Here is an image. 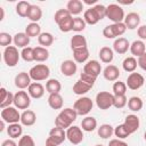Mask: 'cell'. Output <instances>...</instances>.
I'll list each match as a JSON object with an SVG mask.
<instances>
[{
	"label": "cell",
	"mask_w": 146,
	"mask_h": 146,
	"mask_svg": "<svg viewBox=\"0 0 146 146\" xmlns=\"http://www.w3.org/2000/svg\"><path fill=\"white\" fill-rule=\"evenodd\" d=\"M46 146H47V145H46Z\"/></svg>",
	"instance_id": "63"
},
{
	"label": "cell",
	"mask_w": 146,
	"mask_h": 146,
	"mask_svg": "<svg viewBox=\"0 0 146 146\" xmlns=\"http://www.w3.org/2000/svg\"><path fill=\"white\" fill-rule=\"evenodd\" d=\"M137 34L140 38V40H146V25H140L137 30Z\"/></svg>",
	"instance_id": "54"
},
{
	"label": "cell",
	"mask_w": 146,
	"mask_h": 146,
	"mask_svg": "<svg viewBox=\"0 0 146 146\" xmlns=\"http://www.w3.org/2000/svg\"><path fill=\"white\" fill-rule=\"evenodd\" d=\"M83 130L78 125H71L66 129V138L73 145H79L83 140Z\"/></svg>",
	"instance_id": "12"
},
{
	"label": "cell",
	"mask_w": 146,
	"mask_h": 146,
	"mask_svg": "<svg viewBox=\"0 0 146 146\" xmlns=\"http://www.w3.org/2000/svg\"><path fill=\"white\" fill-rule=\"evenodd\" d=\"M21 54L18 52L17 47L15 46H9L7 48H5L3 50V62L6 63V65L8 67H14L18 64Z\"/></svg>",
	"instance_id": "7"
},
{
	"label": "cell",
	"mask_w": 146,
	"mask_h": 146,
	"mask_svg": "<svg viewBox=\"0 0 146 146\" xmlns=\"http://www.w3.org/2000/svg\"><path fill=\"white\" fill-rule=\"evenodd\" d=\"M76 71H78V65L74 60L67 59L60 64V72L65 76H72L76 73Z\"/></svg>",
	"instance_id": "17"
},
{
	"label": "cell",
	"mask_w": 146,
	"mask_h": 146,
	"mask_svg": "<svg viewBox=\"0 0 146 146\" xmlns=\"http://www.w3.org/2000/svg\"><path fill=\"white\" fill-rule=\"evenodd\" d=\"M83 72L97 78L102 72V65H100V63L98 60H95V59L88 60L86 63V65L83 66Z\"/></svg>",
	"instance_id": "16"
},
{
	"label": "cell",
	"mask_w": 146,
	"mask_h": 146,
	"mask_svg": "<svg viewBox=\"0 0 146 146\" xmlns=\"http://www.w3.org/2000/svg\"><path fill=\"white\" fill-rule=\"evenodd\" d=\"M108 146H128V144H127L125 141H123V140L116 138V139H112V140H110Z\"/></svg>",
	"instance_id": "55"
},
{
	"label": "cell",
	"mask_w": 146,
	"mask_h": 146,
	"mask_svg": "<svg viewBox=\"0 0 146 146\" xmlns=\"http://www.w3.org/2000/svg\"><path fill=\"white\" fill-rule=\"evenodd\" d=\"M80 79H81L82 81H84L86 83H88V84H90V86L94 87V84H95L97 78H95V76H92V75H90V74H88V73L82 72V73L80 74Z\"/></svg>",
	"instance_id": "51"
},
{
	"label": "cell",
	"mask_w": 146,
	"mask_h": 146,
	"mask_svg": "<svg viewBox=\"0 0 146 146\" xmlns=\"http://www.w3.org/2000/svg\"><path fill=\"white\" fill-rule=\"evenodd\" d=\"M7 133L11 139H16V138H21L22 133H23V127L19 123H11L8 125L7 128Z\"/></svg>",
	"instance_id": "32"
},
{
	"label": "cell",
	"mask_w": 146,
	"mask_h": 146,
	"mask_svg": "<svg viewBox=\"0 0 146 146\" xmlns=\"http://www.w3.org/2000/svg\"><path fill=\"white\" fill-rule=\"evenodd\" d=\"M66 9L68 10V13L73 16V15H79L80 13H82L83 9V2L80 0H70L66 5Z\"/></svg>",
	"instance_id": "29"
},
{
	"label": "cell",
	"mask_w": 146,
	"mask_h": 146,
	"mask_svg": "<svg viewBox=\"0 0 146 146\" xmlns=\"http://www.w3.org/2000/svg\"><path fill=\"white\" fill-rule=\"evenodd\" d=\"M83 2H84V3H87V5H92V3H96V2H97V0H84Z\"/></svg>",
	"instance_id": "58"
},
{
	"label": "cell",
	"mask_w": 146,
	"mask_h": 146,
	"mask_svg": "<svg viewBox=\"0 0 146 146\" xmlns=\"http://www.w3.org/2000/svg\"><path fill=\"white\" fill-rule=\"evenodd\" d=\"M0 94H1V97H0V103H1V102H3V100L6 99V97L8 96L9 91H8L6 88H3V87H2V88L0 89Z\"/></svg>",
	"instance_id": "57"
},
{
	"label": "cell",
	"mask_w": 146,
	"mask_h": 146,
	"mask_svg": "<svg viewBox=\"0 0 146 146\" xmlns=\"http://www.w3.org/2000/svg\"><path fill=\"white\" fill-rule=\"evenodd\" d=\"M114 135L117 137V139H124V138H128L130 136L129 131L127 130V128L124 127V124H119L117 127L114 128Z\"/></svg>",
	"instance_id": "44"
},
{
	"label": "cell",
	"mask_w": 146,
	"mask_h": 146,
	"mask_svg": "<svg viewBox=\"0 0 146 146\" xmlns=\"http://www.w3.org/2000/svg\"><path fill=\"white\" fill-rule=\"evenodd\" d=\"M14 105L18 110H27L31 105V97L29 92L24 90H19L16 94H14Z\"/></svg>",
	"instance_id": "11"
},
{
	"label": "cell",
	"mask_w": 146,
	"mask_h": 146,
	"mask_svg": "<svg viewBox=\"0 0 146 146\" xmlns=\"http://www.w3.org/2000/svg\"><path fill=\"white\" fill-rule=\"evenodd\" d=\"M106 17L113 23H122L124 21V10L117 3H111L106 7Z\"/></svg>",
	"instance_id": "5"
},
{
	"label": "cell",
	"mask_w": 146,
	"mask_h": 146,
	"mask_svg": "<svg viewBox=\"0 0 146 146\" xmlns=\"http://www.w3.org/2000/svg\"><path fill=\"white\" fill-rule=\"evenodd\" d=\"M81 128H82L83 131L91 132L97 128V120L92 116H86L81 121Z\"/></svg>",
	"instance_id": "33"
},
{
	"label": "cell",
	"mask_w": 146,
	"mask_h": 146,
	"mask_svg": "<svg viewBox=\"0 0 146 146\" xmlns=\"http://www.w3.org/2000/svg\"><path fill=\"white\" fill-rule=\"evenodd\" d=\"M14 44L17 48H26L30 44V38L25 32H18L14 35Z\"/></svg>",
	"instance_id": "24"
},
{
	"label": "cell",
	"mask_w": 146,
	"mask_h": 146,
	"mask_svg": "<svg viewBox=\"0 0 146 146\" xmlns=\"http://www.w3.org/2000/svg\"><path fill=\"white\" fill-rule=\"evenodd\" d=\"M11 42H14V38L9 33H7V32H1L0 33V46L1 47L7 48V47L10 46Z\"/></svg>",
	"instance_id": "46"
},
{
	"label": "cell",
	"mask_w": 146,
	"mask_h": 146,
	"mask_svg": "<svg viewBox=\"0 0 146 146\" xmlns=\"http://www.w3.org/2000/svg\"><path fill=\"white\" fill-rule=\"evenodd\" d=\"M103 75L107 81H116L120 76V70L117 66L110 64L103 70Z\"/></svg>",
	"instance_id": "21"
},
{
	"label": "cell",
	"mask_w": 146,
	"mask_h": 146,
	"mask_svg": "<svg viewBox=\"0 0 146 146\" xmlns=\"http://www.w3.org/2000/svg\"><path fill=\"white\" fill-rule=\"evenodd\" d=\"M127 31V26L125 24L122 23H113L110 25H106L103 29V35L106 39H115L121 36L122 34H124V32Z\"/></svg>",
	"instance_id": "3"
},
{
	"label": "cell",
	"mask_w": 146,
	"mask_h": 146,
	"mask_svg": "<svg viewBox=\"0 0 146 146\" xmlns=\"http://www.w3.org/2000/svg\"><path fill=\"white\" fill-rule=\"evenodd\" d=\"M41 17H42V9L36 5H31L27 14V18L32 23H38L41 19Z\"/></svg>",
	"instance_id": "31"
},
{
	"label": "cell",
	"mask_w": 146,
	"mask_h": 146,
	"mask_svg": "<svg viewBox=\"0 0 146 146\" xmlns=\"http://www.w3.org/2000/svg\"><path fill=\"white\" fill-rule=\"evenodd\" d=\"M73 58H74V62H75V63H79V64L86 63V62L88 60V58H89V50H88V47L74 49V50H73Z\"/></svg>",
	"instance_id": "23"
},
{
	"label": "cell",
	"mask_w": 146,
	"mask_h": 146,
	"mask_svg": "<svg viewBox=\"0 0 146 146\" xmlns=\"http://www.w3.org/2000/svg\"><path fill=\"white\" fill-rule=\"evenodd\" d=\"M57 25H58V27L62 32L66 33V32L72 31V29H73V17H72V15H70L66 18H64L63 21H60Z\"/></svg>",
	"instance_id": "42"
},
{
	"label": "cell",
	"mask_w": 146,
	"mask_h": 146,
	"mask_svg": "<svg viewBox=\"0 0 146 146\" xmlns=\"http://www.w3.org/2000/svg\"><path fill=\"white\" fill-rule=\"evenodd\" d=\"M130 51L136 57H140L141 55H144L146 52V46H145L144 41H141V40H135L130 44Z\"/></svg>",
	"instance_id": "26"
},
{
	"label": "cell",
	"mask_w": 146,
	"mask_h": 146,
	"mask_svg": "<svg viewBox=\"0 0 146 146\" xmlns=\"http://www.w3.org/2000/svg\"><path fill=\"white\" fill-rule=\"evenodd\" d=\"M127 92V84L125 82L122 81H116L113 84V95L114 96H120V95H125Z\"/></svg>",
	"instance_id": "43"
},
{
	"label": "cell",
	"mask_w": 146,
	"mask_h": 146,
	"mask_svg": "<svg viewBox=\"0 0 146 146\" xmlns=\"http://www.w3.org/2000/svg\"><path fill=\"white\" fill-rule=\"evenodd\" d=\"M87 47V39L81 34H75L71 38V48L72 50L78 48H84Z\"/></svg>",
	"instance_id": "35"
},
{
	"label": "cell",
	"mask_w": 146,
	"mask_h": 146,
	"mask_svg": "<svg viewBox=\"0 0 146 146\" xmlns=\"http://www.w3.org/2000/svg\"><path fill=\"white\" fill-rule=\"evenodd\" d=\"M96 105L99 110H108L110 107L113 106V100H114V95L108 92V91H100L96 95Z\"/></svg>",
	"instance_id": "9"
},
{
	"label": "cell",
	"mask_w": 146,
	"mask_h": 146,
	"mask_svg": "<svg viewBox=\"0 0 146 146\" xmlns=\"http://www.w3.org/2000/svg\"><path fill=\"white\" fill-rule=\"evenodd\" d=\"M98 56H99V58L103 63L110 64V63H112V60L114 58V51L110 47H102L100 50H99Z\"/></svg>",
	"instance_id": "30"
},
{
	"label": "cell",
	"mask_w": 146,
	"mask_h": 146,
	"mask_svg": "<svg viewBox=\"0 0 146 146\" xmlns=\"http://www.w3.org/2000/svg\"><path fill=\"white\" fill-rule=\"evenodd\" d=\"M128 104V99L125 97V95H120V96H114V100H113V106L115 108H123L125 105Z\"/></svg>",
	"instance_id": "48"
},
{
	"label": "cell",
	"mask_w": 146,
	"mask_h": 146,
	"mask_svg": "<svg viewBox=\"0 0 146 146\" xmlns=\"http://www.w3.org/2000/svg\"><path fill=\"white\" fill-rule=\"evenodd\" d=\"M66 139V131L62 128L55 127L49 131V136L46 139L47 146H58Z\"/></svg>",
	"instance_id": "6"
},
{
	"label": "cell",
	"mask_w": 146,
	"mask_h": 146,
	"mask_svg": "<svg viewBox=\"0 0 146 146\" xmlns=\"http://www.w3.org/2000/svg\"><path fill=\"white\" fill-rule=\"evenodd\" d=\"M144 83H145L144 76L141 74H139V73H136V72L130 73L128 75L127 82H125L127 87L129 89H131V90H138V89H140L144 86Z\"/></svg>",
	"instance_id": "13"
},
{
	"label": "cell",
	"mask_w": 146,
	"mask_h": 146,
	"mask_svg": "<svg viewBox=\"0 0 146 146\" xmlns=\"http://www.w3.org/2000/svg\"><path fill=\"white\" fill-rule=\"evenodd\" d=\"M64 104L63 97L60 94H50L48 97V105L52 110H62Z\"/></svg>",
	"instance_id": "27"
},
{
	"label": "cell",
	"mask_w": 146,
	"mask_h": 146,
	"mask_svg": "<svg viewBox=\"0 0 146 146\" xmlns=\"http://www.w3.org/2000/svg\"><path fill=\"white\" fill-rule=\"evenodd\" d=\"M5 123H6V122H5L3 120L0 121V131H3V129H5Z\"/></svg>",
	"instance_id": "60"
},
{
	"label": "cell",
	"mask_w": 146,
	"mask_h": 146,
	"mask_svg": "<svg viewBox=\"0 0 146 146\" xmlns=\"http://www.w3.org/2000/svg\"><path fill=\"white\" fill-rule=\"evenodd\" d=\"M86 25H87V23L84 22V19L82 17L76 16V17L73 18V29H72V31L81 32L86 29Z\"/></svg>",
	"instance_id": "45"
},
{
	"label": "cell",
	"mask_w": 146,
	"mask_h": 146,
	"mask_svg": "<svg viewBox=\"0 0 146 146\" xmlns=\"http://www.w3.org/2000/svg\"><path fill=\"white\" fill-rule=\"evenodd\" d=\"M144 139L146 140V131H145V133H144Z\"/></svg>",
	"instance_id": "61"
},
{
	"label": "cell",
	"mask_w": 146,
	"mask_h": 146,
	"mask_svg": "<svg viewBox=\"0 0 146 146\" xmlns=\"http://www.w3.org/2000/svg\"><path fill=\"white\" fill-rule=\"evenodd\" d=\"M124 127L127 128V130L129 131V133H133L136 132L138 129H139V125H140V121H139V117L135 114H129L125 116V120H124Z\"/></svg>",
	"instance_id": "15"
},
{
	"label": "cell",
	"mask_w": 146,
	"mask_h": 146,
	"mask_svg": "<svg viewBox=\"0 0 146 146\" xmlns=\"http://www.w3.org/2000/svg\"><path fill=\"white\" fill-rule=\"evenodd\" d=\"M137 65H138L137 59H136L133 56L127 57V58H124V60L122 62V67H123V70H124L125 72H128V73L135 72V70L137 68Z\"/></svg>",
	"instance_id": "39"
},
{
	"label": "cell",
	"mask_w": 146,
	"mask_h": 146,
	"mask_svg": "<svg viewBox=\"0 0 146 146\" xmlns=\"http://www.w3.org/2000/svg\"><path fill=\"white\" fill-rule=\"evenodd\" d=\"M33 57H34L35 62H40V63L46 62L49 58V51L47 48L41 47V46L34 47L33 48Z\"/></svg>",
	"instance_id": "25"
},
{
	"label": "cell",
	"mask_w": 146,
	"mask_h": 146,
	"mask_svg": "<svg viewBox=\"0 0 146 146\" xmlns=\"http://www.w3.org/2000/svg\"><path fill=\"white\" fill-rule=\"evenodd\" d=\"M123 23L125 24L127 29H129V30H135V29L139 27V24H140V16H139V14H137V13H135V11L129 13L128 15H125Z\"/></svg>",
	"instance_id": "18"
},
{
	"label": "cell",
	"mask_w": 146,
	"mask_h": 146,
	"mask_svg": "<svg viewBox=\"0 0 146 146\" xmlns=\"http://www.w3.org/2000/svg\"><path fill=\"white\" fill-rule=\"evenodd\" d=\"M29 74L31 76L32 80H34L35 82L39 81H43L47 80L50 75V68L46 65V64H36L33 67L30 68Z\"/></svg>",
	"instance_id": "4"
},
{
	"label": "cell",
	"mask_w": 146,
	"mask_h": 146,
	"mask_svg": "<svg viewBox=\"0 0 146 146\" xmlns=\"http://www.w3.org/2000/svg\"><path fill=\"white\" fill-rule=\"evenodd\" d=\"M31 76L27 72H19L15 79H14V82H15V86L21 89V90H24L25 88H29V86L32 83L31 82Z\"/></svg>",
	"instance_id": "14"
},
{
	"label": "cell",
	"mask_w": 146,
	"mask_h": 146,
	"mask_svg": "<svg viewBox=\"0 0 146 146\" xmlns=\"http://www.w3.org/2000/svg\"><path fill=\"white\" fill-rule=\"evenodd\" d=\"M38 41H39V43H40L41 47L47 48V47H49V46H51L54 43V36L49 32H42L38 36Z\"/></svg>",
	"instance_id": "40"
},
{
	"label": "cell",
	"mask_w": 146,
	"mask_h": 146,
	"mask_svg": "<svg viewBox=\"0 0 146 146\" xmlns=\"http://www.w3.org/2000/svg\"><path fill=\"white\" fill-rule=\"evenodd\" d=\"M1 146H18V144L14 140V139H6V140H3L2 141V144H1Z\"/></svg>",
	"instance_id": "56"
},
{
	"label": "cell",
	"mask_w": 146,
	"mask_h": 146,
	"mask_svg": "<svg viewBox=\"0 0 146 146\" xmlns=\"http://www.w3.org/2000/svg\"><path fill=\"white\" fill-rule=\"evenodd\" d=\"M143 105H144L143 99L138 96H132L128 99V107L132 112H139L143 108Z\"/></svg>",
	"instance_id": "34"
},
{
	"label": "cell",
	"mask_w": 146,
	"mask_h": 146,
	"mask_svg": "<svg viewBox=\"0 0 146 146\" xmlns=\"http://www.w3.org/2000/svg\"><path fill=\"white\" fill-rule=\"evenodd\" d=\"M0 115H1V120H3L8 124L21 122V114L16 107L9 106L6 108H2Z\"/></svg>",
	"instance_id": "10"
},
{
	"label": "cell",
	"mask_w": 146,
	"mask_h": 146,
	"mask_svg": "<svg viewBox=\"0 0 146 146\" xmlns=\"http://www.w3.org/2000/svg\"><path fill=\"white\" fill-rule=\"evenodd\" d=\"M18 146H35V143L30 135H24L19 138Z\"/></svg>",
	"instance_id": "49"
},
{
	"label": "cell",
	"mask_w": 146,
	"mask_h": 146,
	"mask_svg": "<svg viewBox=\"0 0 146 146\" xmlns=\"http://www.w3.org/2000/svg\"><path fill=\"white\" fill-rule=\"evenodd\" d=\"M95 146H104V145H102V144H97V145H95Z\"/></svg>",
	"instance_id": "62"
},
{
	"label": "cell",
	"mask_w": 146,
	"mask_h": 146,
	"mask_svg": "<svg viewBox=\"0 0 146 146\" xmlns=\"http://www.w3.org/2000/svg\"><path fill=\"white\" fill-rule=\"evenodd\" d=\"M94 107V103L89 97H80L75 100L73 108L78 115H87Z\"/></svg>",
	"instance_id": "8"
},
{
	"label": "cell",
	"mask_w": 146,
	"mask_h": 146,
	"mask_svg": "<svg viewBox=\"0 0 146 146\" xmlns=\"http://www.w3.org/2000/svg\"><path fill=\"white\" fill-rule=\"evenodd\" d=\"M46 90L50 94H59L62 90V84L57 79H49L46 82Z\"/></svg>",
	"instance_id": "36"
},
{
	"label": "cell",
	"mask_w": 146,
	"mask_h": 146,
	"mask_svg": "<svg viewBox=\"0 0 146 146\" xmlns=\"http://www.w3.org/2000/svg\"><path fill=\"white\" fill-rule=\"evenodd\" d=\"M21 57L25 62H33L34 60V57H33V48L32 47L23 48L22 51H21Z\"/></svg>",
	"instance_id": "47"
},
{
	"label": "cell",
	"mask_w": 146,
	"mask_h": 146,
	"mask_svg": "<svg viewBox=\"0 0 146 146\" xmlns=\"http://www.w3.org/2000/svg\"><path fill=\"white\" fill-rule=\"evenodd\" d=\"M92 88V86L86 83L84 81H82L81 79H79L78 81H75V83L73 84V92L75 95H79V96H82L84 94H87L90 89Z\"/></svg>",
	"instance_id": "28"
},
{
	"label": "cell",
	"mask_w": 146,
	"mask_h": 146,
	"mask_svg": "<svg viewBox=\"0 0 146 146\" xmlns=\"http://www.w3.org/2000/svg\"><path fill=\"white\" fill-rule=\"evenodd\" d=\"M0 13H1V17H0V21H2L5 18V10L2 7H0Z\"/></svg>",
	"instance_id": "59"
},
{
	"label": "cell",
	"mask_w": 146,
	"mask_h": 146,
	"mask_svg": "<svg viewBox=\"0 0 146 146\" xmlns=\"http://www.w3.org/2000/svg\"><path fill=\"white\" fill-rule=\"evenodd\" d=\"M11 104H14V94H11V92L9 91V94H8V96L6 97V99L0 103V107H1V110H2V108H6V107H9Z\"/></svg>",
	"instance_id": "52"
},
{
	"label": "cell",
	"mask_w": 146,
	"mask_h": 146,
	"mask_svg": "<svg viewBox=\"0 0 146 146\" xmlns=\"http://www.w3.org/2000/svg\"><path fill=\"white\" fill-rule=\"evenodd\" d=\"M30 7H31L30 2H27V1H19L16 5V14L19 17H27Z\"/></svg>",
	"instance_id": "41"
},
{
	"label": "cell",
	"mask_w": 146,
	"mask_h": 146,
	"mask_svg": "<svg viewBox=\"0 0 146 146\" xmlns=\"http://www.w3.org/2000/svg\"><path fill=\"white\" fill-rule=\"evenodd\" d=\"M137 63H138V66L146 72V52L144 55H141L140 57H138Z\"/></svg>",
	"instance_id": "53"
},
{
	"label": "cell",
	"mask_w": 146,
	"mask_h": 146,
	"mask_svg": "<svg viewBox=\"0 0 146 146\" xmlns=\"http://www.w3.org/2000/svg\"><path fill=\"white\" fill-rule=\"evenodd\" d=\"M130 49V43L125 38H117L113 43V50L119 55H124Z\"/></svg>",
	"instance_id": "20"
},
{
	"label": "cell",
	"mask_w": 146,
	"mask_h": 146,
	"mask_svg": "<svg viewBox=\"0 0 146 146\" xmlns=\"http://www.w3.org/2000/svg\"><path fill=\"white\" fill-rule=\"evenodd\" d=\"M97 133L100 138L103 139H107L110 137H112V135L114 133V128L111 125V124H107V123H104L102 124L98 129H97Z\"/></svg>",
	"instance_id": "37"
},
{
	"label": "cell",
	"mask_w": 146,
	"mask_h": 146,
	"mask_svg": "<svg viewBox=\"0 0 146 146\" xmlns=\"http://www.w3.org/2000/svg\"><path fill=\"white\" fill-rule=\"evenodd\" d=\"M35 121H36V115L31 110H25L21 114V124L22 125L31 127V125H33L35 123Z\"/></svg>",
	"instance_id": "22"
},
{
	"label": "cell",
	"mask_w": 146,
	"mask_h": 146,
	"mask_svg": "<svg viewBox=\"0 0 146 146\" xmlns=\"http://www.w3.org/2000/svg\"><path fill=\"white\" fill-rule=\"evenodd\" d=\"M104 17H106V7L100 3H97L94 7L87 9L83 14V19L89 25L97 24Z\"/></svg>",
	"instance_id": "1"
},
{
	"label": "cell",
	"mask_w": 146,
	"mask_h": 146,
	"mask_svg": "<svg viewBox=\"0 0 146 146\" xmlns=\"http://www.w3.org/2000/svg\"><path fill=\"white\" fill-rule=\"evenodd\" d=\"M76 112L74 111V108H64L59 112V114L56 116L55 119V127H58V128H62V129H68L72 123L76 120Z\"/></svg>",
	"instance_id": "2"
},
{
	"label": "cell",
	"mask_w": 146,
	"mask_h": 146,
	"mask_svg": "<svg viewBox=\"0 0 146 146\" xmlns=\"http://www.w3.org/2000/svg\"><path fill=\"white\" fill-rule=\"evenodd\" d=\"M25 33L27 34L29 38H35V36H39L42 32H41V26L38 24V23H30L26 25L25 27Z\"/></svg>",
	"instance_id": "38"
},
{
	"label": "cell",
	"mask_w": 146,
	"mask_h": 146,
	"mask_svg": "<svg viewBox=\"0 0 146 146\" xmlns=\"http://www.w3.org/2000/svg\"><path fill=\"white\" fill-rule=\"evenodd\" d=\"M71 14L68 13V10L67 9H58L56 13H55V16H54V19H55V22L58 24L60 21H63L64 18H66L67 16H70Z\"/></svg>",
	"instance_id": "50"
},
{
	"label": "cell",
	"mask_w": 146,
	"mask_h": 146,
	"mask_svg": "<svg viewBox=\"0 0 146 146\" xmlns=\"http://www.w3.org/2000/svg\"><path fill=\"white\" fill-rule=\"evenodd\" d=\"M27 92L31 98L40 99L44 95V87L39 82H32L27 88Z\"/></svg>",
	"instance_id": "19"
}]
</instances>
